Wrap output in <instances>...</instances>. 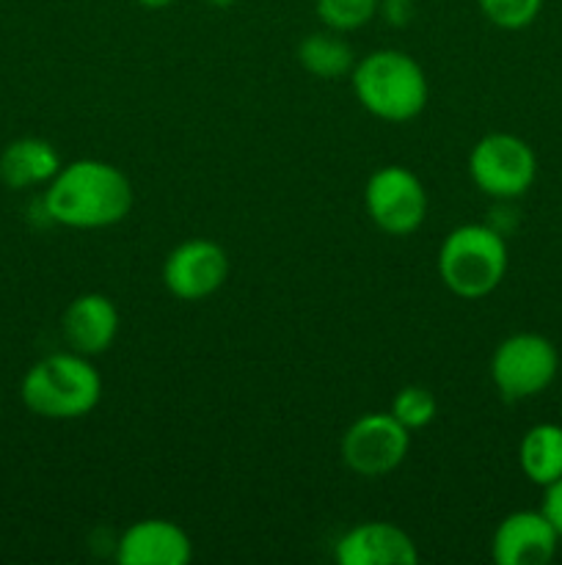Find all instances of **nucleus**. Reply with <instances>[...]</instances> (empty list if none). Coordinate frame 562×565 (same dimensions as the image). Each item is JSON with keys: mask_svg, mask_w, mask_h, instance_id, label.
Here are the masks:
<instances>
[{"mask_svg": "<svg viewBox=\"0 0 562 565\" xmlns=\"http://www.w3.org/2000/svg\"><path fill=\"white\" fill-rule=\"evenodd\" d=\"M42 210L53 224L69 230H102L125 221L132 210V182L105 160H75L61 166L47 182Z\"/></svg>", "mask_w": 562, "mask_h": 565, "instance_id": "obj_1", "label": "nucleus"}, {"mask_svg": "<svg viewBox=\"0 0 562 565\" xmlns=\"http://www.w3.org/2000/svg\"><path fill=\"white\" fill-rule=\"evenodd\" d=\"M22 403L42 419H80L102 401V375L91 356L75 351L50 353L31 364L20 386Z\"/></svg>", "mask_w": 562, "mask_h": 565, "instance_id": "obj_2", "label": "nucleus"}, {"mask_svg": "<svg viewBox=\"0 0 562 565\" xmlns=\"http://www.w3.org/2000/svg\"><path fill=\"white\" fill-rule=\"evenodd\" d=\"M353 92L364 110L383 121H411L430 97L428 75L413 55L402 50H375L356 61L350 72Z\"/></svg>", "mask_w": 562, "mask_h": 565, "instance_id": "obj_3", "label": "nucleus"}, {"mask_svg": "<svg viewBox=\"0 0 562 565\" xmlns=\"http://www.w3.org/2000/svg\"><path fill=\"white\" fill-rule=\"evenodd\" d=\"M510 254L505 235L490 224L455 226L439 252V274L446 290L457 298L477 301L505 281Z\"/></svg>", "mask_w": 562, "mask_h": 565, "instance_id": "obj_4", "label": "nucleus"}, {"mask_svg": "<svg viewBox=\"0 0 562 565\" xmlns=\"http://www.w3.org/2000/svg\"><path fill=\"white\" fill-rule=\"evenodd\" d=\"M560 353L554 342L534 331L505 337L490 356V381L505 401H529L554 384Z\"/></svg>", "mask_w": 562, "mask_h": 565, "instance_id": "obj_5", "label": "nucleus"}, {"mask_svg": "<svg viewBox=\"0 0 562 565\" xmlns=\"http://www.w3.org/2000/svg\"><path fill=\"white\" fill-rule=\"evenodd\" d=\"M468 177L494 202H516L538 180V154L512 132H488L468 152Z\"/></svg>", "mask_w": 562, "mask_h": 565, "instance_id": "obj_6", "label": "nucleus"}, {"mask_svg": "<svg viewBox=\"0 0 562 565\" xmlns=\"http://www.w3.org/2000/svg\"><path fill=\"white\" fill-rule=\"evenodd\" d=\"M364 207L380 232L406 237L413 235L428 218V191L406 166H383L367 180Z\"/></svg>", "mask_w": 562, "mask_h": 565, "instance_id": "obj_7", "label": "nucleus"}, {"mask_svg": "<svg viewBox=\"0 0 562 565\" xmlns=\"http://www.w3.org/2000/svg\"><path fill=\"white\" fill-rule=\"evenodd\" d=\"M411 430L391 412H372L358 417L342 436V461L358 478H383L395 472L408 456Z\"/></svg>", "mask_w": 562, "mask_h": 565, "instance_id": "obj_8", "label": "nucleus"}, {"mask_svg": "<svg viewBox=\"0 0 562 565\" xmlns=\"http://www.w3.org/2000/svg\"><path fill=\"white\" fill-rule=\"evenodd\" d=\"M229 257L224 246L207 237H193L171 248L163 263V285L180 301H204L224 287Z\"/></svg>", "mask_w": 562, "mask_h": 565, "instance_id": "obj_9", "label": "nucleus"}, {"mask_svg": "<svg viewBox=\"0 0 562 565\" xmlns=\"http://www.w3.org/2000/svg\"><path fill=\"white\" fill-rule=\"evenodd\" d=\"M560 541L543 511H516L494 530L490 557L496 565H545L554 561Z\"/></svg>", "mask_w": 562, "mask_h": 565, "instance_id": "obj_10", "label": "nucleus"}, {"mask_svg": "<svg viewBox=\"0 0 562 565\" xmlns=\"http://www.w3.org/2000/svg\"><path fill=\"white\" fill-rule=\"evenodd\" d=\"M339 565H417V541L391 522H364L339 535L334 544Z\"/></svg>", "mask_w": 562, "mask_h": 565, "instance_id": "obj_11", "label": "nucleus"}, {"mask_svg": "<svg viewBox=\"0 0 562 565\" xmlns=\"http://www.w3.org/2000/svg\"><path fill=\"white\" fill-rule=\"evenodd\" d=\"M193 557V541L169 519H141L116 541L121 565H185Z\"/></svg>", "mask_w": 562, "mask_h": 565, "instance_id": "obj_12", "label": "nucleus"}, {"mask_svg": "<svg viewBox=\"0 0 562 565\" xmlns=\"http://www.w3.org/2000/svg\"><path fill=\"white\" fill-rule=\"evenodd\" d=\"M61 334L69 351L99 356L114 345L119 334V309L102 292H83L72 298L61 315Z\"/></svg>", "mask_w": 562, "mask_h": 565, "instance_id": "obj_13", "label": "nucleus"}, {"mask_svg": "<svg viewBox=\"0 0 562 565\" xmlns=\"http://www.w3.org/2000/svg\"><path fill=\"white\" fill-rule=\"evenodd\" d=\"M61 154L44 138H17L0 152V180L14 191L47 185L61 171Z\"/></svg>", "mask_w": 562, "mask_h": 565, "instance_id": "obj_14", "label": "nucleus"}, {"mask_svg": "<svg viewBox=\"0 0 562 565\" xmlns=\"http://www.w3.org/2000/svg\"><path fill=\"white\" fill-rule=\"evenodd\" d=\"M518 463L529 483L551 486L562 478V425L538 423L523 434L518 445Z\"/></svg>", "mask_w": 562, "mask_h": 565, "instance_id": "obj_15", "label": "nucleus"}, {"mask_svg": "<svg viewBox=\"0 0 562 565\" xmlns=\"http://www.w3.org/2000/svg\"><path fill=\"white\" fill-rule=\"evenodd\" d=\"M298 61H301V66L309 75L323 77V81H336V77L350 75L353 66H356V53L342 39V33L325 28V31L309 33L298 44Z\"/></svg>", "mask_w": 562, "mask_h": 565, "instance_id": "obj_16", "label": "nucleus"}, {"mask_svg": "<svg viewBox=\"0 0 562 565\" xmlns=\"http://www.w3.org/2000/svg\"><path fill=\"white\" fill-rule=\"evenodd\" d=\"M380 0H314L317 20L328 31L350 33L378 17Z\"/></svg>", "mask_w": 562, "mask_h": 565, "instance_id": "obj_17", "label": "nucleus"}, {"mask_svg": "<svg viewBox=\"0 0 562 565\" xmlns=\"http://www.w3.org/2000/svg\"><path fill=\"white\" fill-rule=\"evenodd\" d=\"M391 414L400 425H406L408 430H422L439 414V401H435L433 392L428 386H402L400 392L391 401Z\"/></svg>", "mask_w": 562, "mask_h": 565, "instance_id": "obj_18", "label": "nucleus"}, {"mask_svg": "<svg viewBox=\"0 0 562 565\" xmlns=\"http://www.w3.org/2000/svg\"><path fill=\"white\" fill-rule=\"evenodd\" d=\"M485 20L501 31H521L538 20L543 0H477Z\"/></svg>", "mask_w": 562, "mask_h": 565, "instance_id": "obj_19", "label": "nucleus"}, {"mask_svg": "<svg viewBox=\"0 0 562 565\" xmlns=\"http://www.w3.org/2000/svg\"><path fill=\"white\" fill-rule=\"evenodd\" d=\"M540 511L545 513V519L554 524V530L560 533V539H562V478L554 480L551 486H545L543 505H540Z\"/></svg>", "mask_w": 562, "mask_h": 565, "instance_id": "obj_20", "label": "nucleus"}, {"mask_svg": "<svg viewBox=\"0 0 562 565\" xmlns=\"http://www.w3.org/2000/svg\"><path fill=\"white\" fill-rule=\"evenodd\" d=\"M378 14L395 28L408 25L413 20V0H380Z\"/></svg>", "mask_w": 562, "mask_h": 565, "instance_id": "obj_21", "label": "nucleus"}, {"mask_svg": "<svg viewBox=\"0 0 562 565\" xmlns=\"http://www.w3.org/2000/svg\"><path fill=\"white\" fill-rule=\"evenodd\" d=\"M138 6H143V9H169L174 0H136Z\"/></svg>", "mask_w": 562, "mask_h": 565, "instance_id": "obj_22", "label": "nucleus"}, {"mask_svg": "<svg viewBox=\"0 0 562 565\" xmlns=\"http://www.w3.org/2000/svg\"><path fill=\"white\" fill-rule=\"evenodd\" d=\"M209 6H215V9H229V6H235L237 0H207Z\"/></svg>", "mask_w": 562, "mask_h": 565, "instance_id": "obj_23", "label": "nucleus"}, {"mask_svg": "<svg viewBox=\"0 0 562 565\" xmlns=\"http://www.w3.org/2000/svg\"><path fill=\"white\" fill-rule=\"evenodd\" d=\"M0 414H3V397H0Z\"/></svg>", "mask_w": 562, "mask_h": 565, "instance_id": "obj_24", "label": "nucleus"}]
</instances>
